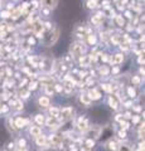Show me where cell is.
<instances>
[{"label": "cell", "mask_w": 145, "mask_h": 151, "mask_svg": "<svg viewBox=\"0 0 145 151\" xmlns=\"http://www.w3.org/2000/svg\"><path fill=\"white\" fill-rule=\"evenodd\" d=\"M40 5L42 8H47L49 10H53V9L57 8L58 5V0H40Z\"/></svg>", "instance_id": "6da1fadb"}, {"label": "cell", "mask_w": 145, "mask_h": 151, "mask_svg": "<svg viewBox=\"0 0 145 151\" xmlns=\"http://www.w3.org/2000/svg\"><path fill=\"white\" fill-rule=\"evenodd\" d=\"M58 34H59V30H58V28H56L54 32L49 34V38H48V42H47V44H48V45L54 44L56 42H57V39H58Z\"/></svg>", "instance_id": "7a4b0ae2"}, {"label": "cell", "mask_w": 145, "mask_h": 151, "mask_svg": "<svg viewBox=\"0 0 145 151\" xmlns=\"http://www.w3.org/2000/svg\"><path fill=\"white\" fill-rule=\"evenodd\" d=\"M71 52H72V54L74 57H81L82 55V52H83V48H82V45H76V44H73L71 47Z\"/></svg>", "instance_id": "3957f363"}, {"label": "cell", "mask_w": 145, "mask_h": 151, "mask_svg": "<svg viewBox=\"0 0 145 151\" xmlns=\"http://www.w3.org/2000/svg\"><path fill=\"white\" fill-rule=\"evenodd\" d=\"M86 6L87 9H96L99 6V0H88L86 3Z\"/></svg>", "instance_id": "277c9868"}, {"label": "cell", "mask_w": 145, "mask_h": 151, "mask_svg": "<svg viewBox=\"0 0 145 151\" xmlns=\"http://www.w3.org/2000/svg\"><path fill=\"white\" fill-rule=\"evenodd\" d=\"M40 129H39V127L38 126H32V129H30V134L32 135H33V136H35V137H37V136H39L40 135Z\"/></svg>", "instance_id": "5b68a950"}, {"label": "cell", "mask_w": 145, "mask_h": 151, "mask_svg": "<svg viewBox=\"0 0 145 151\" xmlns=\"http://www.w3.org/2000/svg\"><path fill=\"white\" fill-rule=\"evenodd\" d=\"M39 105L43 106V107L49 106V100H48L47 97H40V98H39Z\"/></svg>", "instance_id": "8992f818"}, {"label": "cell", "mask_w": 145, "mask_h": 151, "mask_svg": "<svg viewBox=\"0 0 145 151\" xmlns=\"http://www.w3.org/2000/svg\"><path fill=\"white\" fill-rule=\"evenodd\" d=\"M71 113H72V110H71V108H63V110H62V117L67 119V117L71 116Z\"/></svg>", "instance_id": "52a82bcc"}, {"label": "cell", "mask_w": 145, "mask_h": 151, "mask_svg": "<svg viewBox=\"0 0 145 151\" xmlns=\"http://www.w3.org/2000/svg\"><path fill=\"white\" fill-rule=\"evenodd\" d=\"M116 23H118L119 27H124L125 25V20H124L123 15H116Z\"/></svg>", "instance_id": "ba28073f"}, {"label": "cell", "mask_w": 145, "mask_h": 151, "mask_svg": "<svg viewBox=\"0 0 145 151\" xmlns=\"http://www.w3.org/2000/svg\"><path fill=\"white\" fill-rule=\"evenodd\" d=\"M124 60V55L123 54H116L115 55V60H114V63H116V64H119V63H121Z\"/></svg>", "instance_id": "9c48e42d"}, {"label": "cell", "mask_w": 145, "mask_h": 151, "mask_svg": "<svg viewBox=\"0 0 145 151\" xmlns=\"http://www.w3.org/2000/svg\"><path fill=\"white\" fill-rule=\"evenodd\" d=\"M118 151H133V149H131V146H129V145L125 144V145H121Z\"/></svg>", "instance_id": "30bf717a"}, {"label": "cell", "mask_w": 145, "mask_h": 151, "mask_svg": "<svg viewBox=\"0 0 145 151\" xmlns=\"http://www.w3.org/2000/svg\"><path fill=\"white\" fill-rule=\"evenodd\" d=\"M37 144H38V145H44L45 144V137H44V136H37Z\"/></svg>", "instance_id": "8fae6325"}, {"label": "cell", "mask_w": 145, "mask_h": 151, "mask_svg": "<svg viewBox=\"0 0 145 151\" xmlns=\"http://www.w3.org/2000/svg\"><path fill=\"white\" fill-rule=\"evenodd\" d=\"M90 94H91L90 97L92 98V100H99V98H100V93H99V92H96L95 89H93V91H91Z\"/></svg>", "instance_id": "7c38bea8"}, {"label": "cell", "mask_w": 145, "mask_h": 151, "mask_svg": "<svg viewBox=\"0 0 145 151\" xmlns=\"http://www.w3.org/2000/svg\"><path fill=\"white\" fill-rule=\"evenodd\" d=\"M0 17H1L3 19H6V18L10 17V12H9V10H4V12L0 13Z\"/></svg>", "instance_id": "4fadbf2b"}, {"label": "cell", "mask_w": 145, "mask_h": 151, "mask_svg": "<svg viewBox=\"0 0 145 151\" xmlns=\"http://www.w3.org/2000/svg\"><path fill=\"white\" fill-rule=\"evenodd\" d=\"M50 115H52L53 117H58L59 116V110H57V108H52V110H50Z\"/></svg>", "instance_id": "5bb4252c"}, {"label": "cell", "mask_w": 145, "mask_h": 151, "mask_svg": "<svg viewBox=\"0 0 145 151\" xmlns=\"http://www.w3.org/2000/svg\"><path fill=\"white\" fill-rule=\"evenodd\" d=\"M25 122H27L25 120L18 119V120H17V126H18V127H23V125H24V124H25Z\"/></svg>", "instance_id": "9a60e30c"}, {"label": "cell", "mask_w": 145, "mask_h": 151, "mask_svg": "<svg viewBox=\"0 0 145 151\" xmlns=\"http://www.w3.org/2000/svg\"><path fill=\"white\" fill-rule=\"evenodd\" d=\"M88 42H90V44H95L96 43V37L95 35H90L88 37Z\"/></svg>", "instance_id": "2e32d148"}, {"label": "cell", "mask_w": 145, "mask_h": 151, "mask_svg": "<svg viewBox=\"0 0 145 151\" xmlns=\"http://www.w3.org/2000/svg\"><path fill=\"white\" fill-rule=\"evenodd\" d=\"M81 101H83V102L86 103V105H88V103H90V100H88V97L86 96V94H85V96H82V97H81Z\"/></svg>", "instance_id": "e0dca14e"}, {"label": "cell", "mask_w": 145, "mask_h": 151, "mask_svg": "<svg viewBox=\"0 0 145 151\" xmlns=\"http://www.w3.org/2000/svg\"><path fill=\"white\" fill-rule=\"evenodd\" d=\"M35 120H37V122H39V124H43V117H42L40 115H38L35 117Z\"/></svg>", "instance_id": "ac0fdd59"}, {"label": "cell", "mask_w": 145, "mask_h": 151, "mask_svg": "<svg viewBox=\"0 0 145 151\" xmlns=\"http://www.w3.org/2000/svg\"><path fill=\"white\" fill-rule=\"evenodd\" d=\"M13 9H14V4H13V3H9L8 6H6V10L10 12V10H13Z\"/></svg>", "instance_id": "d6986e66"}, {"label": "cell", "mask_w": 145, "mask_h": 151, "mask_svg": "<svg viewBox=\"0 0 145 151\" xmlns=\"http://www.w3.org/2000/svg\"><path fill=\"white\" fill-rule=\"evenodd\" d=\"M110 103H111V106H112V107H114V108H116V107H118V106H116V102H115L114 100H112V98H111V100H110Z\"/></svg>", "instance_id": "ffe728a7"}, {"label": "cell", "mask_w": 145, "mask_h": 151, "mask_svg": "<svg viewBox=\"0 0 145 151\" xmlns=\"http://www.w3.org/2000/svg\"><path fill=\"white\" fill-rule=\"evenodd\" d=\"M19 145H20V146H24V145H25V141H24V140H20V141H19Z\"/></svg>", "instance_id": "44dd1931"}, {"label": "cell", "mask_w": 145, "mask_h": 151, "mask_svg": "<svg viewBox=\"0 0 145 151\" xmlns=\"http://www.w3.org/2000/svg\"><path fill=\"white\" fill-rule=\"evenodd\" d=\"M129 93H130V94H131V96H134V94H135V92H134V89H131V88H130V89H129Z\"/></svg>", "instance_id": "7402d4cb"}, {"label": "cell", "mask_w": 145, "mask_h": 151, "mask_svg": "<svg viewBox=\"0 0 145 151\" xmlns=\"http://www.w3.org/2000/svg\"><path fill=\"white\" fill-rule=\"evenodd\" d=\"M29 43H30V44H34V43H35V40L33 39V38H30V39H29Z\"/></svg>", "instance_id": "603a6c76"}, {"label": "cell", "mask_w": 145, "mask_h": 151, "mask_svg": "<svg viewBox=\"0 0 145 151\" xmlns=\"http://www.w3.org/2000/svg\"><path fill=\"white\" fill-rule=\"evenodd\" d=\"M12 1H15L17 3V1H19V0H12Z\"/></svg>", "instance_id": "cb8c5ba5"}, {"label": "cell", "mask_w": 145, "mask_h": 151, "mask_svg": "<svg viewBox=\"0 0 145 151\" xmlns=\"http://www.w3.org/2000/svg\"><path fill=\"white\" fill-rule=\"evenodd\" d=\"M0 8H1V0H0Z\"/></svg>", "instance_id": "d4e9b609"}]
</instances>
